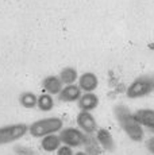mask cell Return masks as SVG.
Listing matches in <instances>:
<instances>
[{
  "mask_svg": "<svg viewBox=\"0 0 154 155\" xmlns=\"http://www.w3.org/2000/svg\"><path fill=\"white\" fill-rule=\"evenodd\" d=\"M114 115L116 121L119 123L120 128L132 142L143 140L145 138L143 127L138 123L134 112H131V109L129 107H126L124 104H116L114 107Z\"/></svg>",
  "mask_w": 154,
  "mask_h": 155,
  "instance_id": "6da1fadb",
  "label": "cell"
},
{
  "mask_svg": "<svg viewBox=\"0 0 154 155\" xmlns=\"http://www.w3.org/2000/svg\"><path fill=\"white\" fill-rule=\"evenodd\" d=\"M154 92V73L142 74L137 77L126 89L129 99H142Z\"/></svg>",
  "mask_w": 154,
  "mask_h": 155,
  "instance_id": "7a4b0ae2",
  "label": "cell"
},
{
  "mask_svg": "<svg viewBox=\"0 0 154 155\" xmlns=\"http://www.w3.org/2000/svg\"><path fill=\"white\" fill-rule=\"evenodd\" d=\"M64 127V121L60 117H45L37 120L28 126V132L34 138H45L47 135H53V134L58 132Z\"/></svg>",
  "mask_w": 154,
  "mask_h": 155,
  "instance_id": "3957f363",
  "label": "cell"
},
{
  "mask_svg": "<svg viewBox=\"0 0 154 155\" xmlns=\"http://www.w3.org/2000/svg\"><path fill=\"white\" fill-rule=\"evenodd\" d=\"M27 131L28 126H26L25 123H16L0 127V144H7V143L19 140L20 138L26 135Z\"/></svg>",
  "mask_w": 154,
  "mask_h": 155,
  "instance_id": "277c9868",
  "label": "cell"
},
{
  "mask_svg": "<svg viewBox=\"0 0 154 155\" xmlns=\"http://www.w3.org/2000/svg\"><path fill=\"white\" fill-rule=\"evenodd\" d=\"M58 136H60L62 144L68 146V147H70V148L81 147V146L85 144V140H87V135H85L81 130L73 128V127L62 128Z\"/></svg>",
  "mask_w": 154,
  "mask_h": 155,
  "instance_id": "5b68a950",
  "label": "cell"
},
{
  "mask_svg": "<svg viewBox=\"0 0 154 155\" xmlns=\"http://www.w3.org/2000/svg\"><path fill=\"white\" fill-rule=\"evenodd\" d=\"M77 126L85 134V135H95L97 132V121L95 119V116L91 112H84L80 111V113L77 115Z\"/></svg>",
  "mask_w": 154,
  "mask_h": 155,
  "instance_id": "8992f818",
  "label": "cell"
},
{
  "mask_svg": "<svg viewBox=\"0 0 154 155\" xmlns=\"http://www.w3.org/2000/svg\"><path fill=\"white\" fill-rule=\"evenodd\" d=\"M79 86L84 93H93V91H96V88L99 86V78L92 71H85L80 76Z\"/></svg>",
  "mask_w": 154,
  "mask_h": 155,
  "instance_id": "52a82bcc",
  "label": "cell"
},
{
  "mask_svg": "<svg viewBox=\"0 0 154 155\" xmlns=\"http://www.w3.org/2000/svg\"><path fill=\"white\" fill-rule=\"evenodd\" d=\"M81 89H80L79 85H66L62 88V91L58 94V99L62 103H75V101H79L80 97H81Z\"/></svg>",
  "mask_w": 154,
  "mask_h": 155,
  "instance_id": "ba28073f",
  "label": "cell"
},
{
  "mask_svg": "<svg viewBox=\"0 0 154 155\" xmlns=\"http://www.w3.org/2000/svg\"><path fill=\"white\" fill-rule=\"evenodd\" d=\"M95 138H96L99 146L102 147V150H104V151H109V153H111V151H114L115 147H116L111 132H109L108 130H105V128H99Z\"/></svg>",
  "mask_w": 154,
  "mask_h": 155,
  "instance_id": "9c48e42d",
  "label": "cell"
},
{
  "mask_svg": "<svg viewBox=\"0 0 154 155\" xmlns=\"http://www.w3.org/2000/svg\"><path fill=\"white\" fill-rule=\"evenodd\" d=\"M135 117H137L138 123L142 127L147 128L149 131L154 132V109L149 108H142L134 112Z\"/></svg>",
  "mask_w": 154,
  "mask_h": 155,
  "instance_id": "30bf717a",
  "label": "cell"
},
{
  "mask_svg": "<svg viewBox=\"0 0 154 155\" xmlns=\"http://www.w3.org/2000/svg\"><path fill=\"white\" fill-rule=\"evenodd\" d=\"M99 105V97L95 93H82L79 100V108L84 112H92Z\"/></svg>",
  "mask_w": 154,
  "mask_h": 155,
  "instance_id": "8fae6325",
  "label": "cell"
},
{
  "mask_svg": "<svg viewBox=\"0 0 154 155\" xmlns=\"http://www.w3.org/2000/svg\"><path fill=\"white\" fill-rule=\"evenodd\" d=\"M42 85L45 88L46 93L49 94H60V92L64 88V84H62L61 78L58 76H47L43 78Z\"/></svg>",
  "mask_w": 154,
  "mask_h": 155,
  "instance_id": "7c38bea8",
  "label": "cell"
},
{
  "mask_svg": "<svg viewBox=\"0 0 154 155\" xmlns=\"http://www.w3.org/2000/svg\"><path fill=\"white\" fill-rule=\"evenodd\" d=\"M41 147L42 150L47 151V153H53V151H57L61 147V139L58 135L53 134V135H47L45 138H42L41 140Z\"/></svg>",
  "mask_w": 154,
  "mask_h": 155,
  "instance_id": "4fadbf2b",
  "label": "cell"
},
{
  "mask_svg": "<svg viewBox=\"0 0 154 155\" xmlns=\"http://www.w3.org/2000/svg\"><path fill=\"white\" fill-rule=\"evenodd\" d=\"M62 84H66V85H73L76 82V80L79 78V73L75 68H64L61 71H60V76Z\"/></svg>",
  "mask_w": 154,
  "mask_h": 155,
  "instance_id": "5bb4252c",
  "label": "cell"
},
{
  "mask_svg": "<svg viewBox=\"0 0 154 155\" xmlns=\"http://www.w3.org/2000/svg\"><path fill=\"white\" fill-rule=\"evenodd\" d=\"M85 153L88 155H102V147L99 146L96 138L93 135H87L85 140Z\"/></svg>",
  "mask_w": 154,
  "mask_h": 155,
  "instance_id": "9a60e30c",
  "label": "cell"
},
{
  "mask_svg": "<svg viewBox=\"0 0 154 155\" xmlns=\"http://www.w3.org/2000/svg\"><path fill=\"white\" fill-rule=\"evenodd\" d=\"M37 107L43 112H49L53 109L54 107V100H53V96L49 93H43L38 96V103Z\"/></svg>",
  "mask_w": 154,
  "mask_h": 155,
  "instance_id": "2e32d148",
  "label": "cell"
},
{
  "mask_svg": "<svg viewBox=\"0 0 154 155\" xmlns=\"http://www.w3.org/2000/svg\"><path fill=\"white\" fill-rule=\"evenodd\" d=\"M19 103L22 107H25V108H34V107H37V103H38V97L35 96V93H32V92H23L22 94H20L19 97Z\"/></svg>",
  "mask_w": 154,
  "mask_h": 155,
  "instance_id": "e0dca14e",
  "label": "cell"
},
{
  "mask_svg": "<svg viewBox=\"0 0 154 155\" xmlns=\"http://www.w3.org/2000/svg\"><path fill=\"white\" fill-rule=\"evenodd\" d=\"M57 155H75L73 154V150L68 146H61L57 150Z\"/></svg>",
  "mask_w": 154,
  "mask_h": 155,
  "instance_id": "ac0fdd59",
  "label": "cell"
},
{
  "mask_svg": "<svg viewBox=\"0 0 154 155\" xmlns=\"http://www.w3.org/2000/svg\"><path fill=\"white\" fill-rule=\"evenodd\" d=\"M146 148L154 155V136H152V138H149L146 140Z\"/></svg>",
  "mask_w": 154,
  "mask_h": 155,
  "instance_id": "d6986e66",
  "label": "cell"
},
{
  "mask_svg": "<svg viewBox=\"0 0 154 155\" xmlns=\"http://www.w3.org/2000/svg\"><path fill=\"white\" fill-rule=\"evenodd\" d=\"M75 155H88V154L85 153V151H77V153H76Z\"/></svg>",
  "mask_w": 154,
  "mask_h": 155,
  "instance_id": "ffe728a7",
  "label": "cell"
}]
</instances>
